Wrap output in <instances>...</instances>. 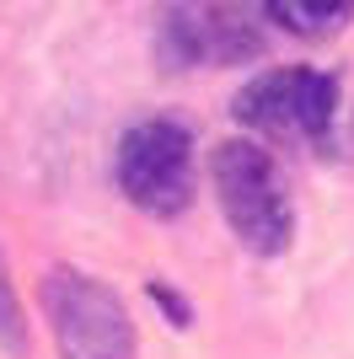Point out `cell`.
<instances>
[{"label":"cell","mask_w":354,"mask_h":359,"mask_svg":"<svg viewBox=\"0 0 354 359\" xmlns=\"http://www.w3.org/2000/svg\"><path fill=\"white\" fill-rule=\"evenodd\" d=\"M44 311L65 359H134V322L124 300L81 269H48Z\"/></svg>","instance_id":"obj_4"},{"label":"cell","mask_w":354,"mask_h":359,"mask_svg":"<svg viewBox=\"0 0 354 359\" xmlns=\"http://www.w3.org/2000/svg\"><path fill=\"white\" fill-rule=\"evenodd\" d=\"M339 107V81L322 70H268L236 91V123L263 140H311L322 145Z\"/></svg>","instance_id":"obj_5"},{"label":"cell","mask_w":354,"mask_h":359,"mask_svg":"<svg viewBox=\"0 0 354 359\" xmlns=\"http://www.w3.org/2000/svg\"><path fill=\"white\" fill-rule=\"evenodd\" d=\"M162 60L215 70V65H242L263 54V22L252 11V0H166L162 22Z\"/></svg>","instance_id":"obj_2"},{"label":"cell","mask_w":354,"mask_h":359,"mask_svg":"<svg viewBox=\"0 0 354 359\" xmlns=\"http://www.w3.org/2000/svg\"><path fill=\"white\" fill-rule=\"evenodd\" d=\"M118 188L134 210L172 220L193 204V140L177 118H140L118 140Z\"/></svg>","instance_id":"obj_3"},{"label":"cell","mask_w":354,"mask_h":359,"mask_svg":"<svg viewBox=\"0 0 354 359\" xmlns=\"http://www.w3.org/2000/svg\"><path fill=\"white\" fill-rule=\"evenodd\" d=\"M263 6L295 38H327L354 16V0H263Z\"/></svg>","instance_id":"obj_6"},{"label":"cell","mask_w":354,"mask_h":359,"mask_svg":"<svg viewBox=\"0 0 354 359\" xmlns=\"http://www.w3.org/2000/svg\"><path fill=\"white\" fill-rule=\"evenodd\" d=\"M0 348H11V354L27 348V322H22V300H16V290H11L6 257H0Z\"/></svg>","instance_id":"obj_7"},{"label":"cell","mask_w":354,"mask_h":359,"mask_svg":"<svg viewBox=\"0 0 354 359\" xmlns=\"http://www.w3.org/2000/svg\"><path fill=\"white\" fill-rule=\"evenodd\" d=\"M156 300H162L166 311H172V316H177V327H188V306H183V300H177V295H166V290H162V285H156Z\"/></svg>","instance_id":"obj_8"},{"label":"cell","mask_w":354,"mask_h":359,"mask_svg":"<svg viewBox=\"0 0 354 359\" xmlns=\"http://www.w3.org/2000/svg\"><path fill=\"white\" fill-rule=\"evenodd\" d=\"M221 215L236 231V241L258 257H280L295 236V198L284 166L258 140H221L209 156Z\"/></svg>","instance_id":"obj_1"}]
</instances>
